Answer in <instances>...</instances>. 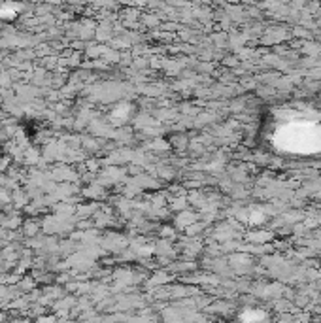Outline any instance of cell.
Wrapping results in <instances>:
<instances>
[{"label": "cell", "instance_id": "6da1fadb", "mask_svg": "<svg viewBox=\"0 0 321 323\" xmlns=\"http://www.w3.org/2000/svg\"><path fill=\"white\" fill-rule=\"evenodd\" d=\"M270 138L280 153L319 155L321 153V106H286L272 119Z\"/></svg>", "mask_w": 321, "mask_h": 323}]
</instances>
